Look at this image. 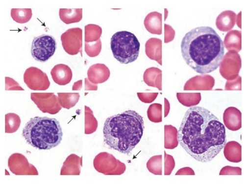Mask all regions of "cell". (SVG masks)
<instances>
[{
    "label": "cell",
    "mask_w": 251,
    "mask_h": 188,
    "mask_svg": "<svg viewBox=\"0 0 251 188\" xmlns=\"http://www.w3.org/2000/svg\"><path fill=\"white\" fill-rule=\"evenodd\" d=\"M140 44L137 37L127 31H118L111 40L114 57L122 64L135 61L139 57Z\"/></svg>",
    "instance_id": "cell-5"
},
{
    "label": "cell",
    "mask_w": 251,
    "mask_h": 188,
    "mask_svg": "<svg viewBox=\"0 0 251 188\" xmlns=\"http://www.w3.org/2000/svg\"><path fill=\"white\" fill-rule=\"evenodd\" d=\"M98 128V121L94 117L92 109L85 106V134L91 135L96 132Z\"/></svg>",
    "instance_id": "cell-23"
},
{
    "label": "cell",
    "mask_w": 251,
    "mask_h": 188,
    "mask_svg": "<svg viewBox=\"0 0 251 188\" xmlns=\"http://www.w3.org/2000/svg\"><path fill=\"white\" fill-rule=\"evenodd\" d=\"M22 136L31 146L40 150H49L60 144L63 132L56 119L35 117L26 124Z\"/></svg>",
    "instance_id": "cell-4"
},
{
    "label": "cell",
    "mask_w": 251,
    "mask_h": 188,
    "mask_svg": "<svg viewBox=\"0 0 251 188\" xmlns=\"http://www.w3.org/2000/svg\"><path fill=\"white\" fill-rule=\"evenodd\" d=\"M56 49V39L51 35H42L34 38L31 54L35 60L46 62L53 56Z\"/></svg>",
    "instance_id": "cell-6"
},
{
    "label": "cell",
    "mask_w": 251,
    "mask_h": 188,
    "mask_svg": "<svg viewBox=\"0 0 251 188\" xmlns=\"http://www.w3.org/2000/svg\"><path fill=\"white\" fill-rule=\"evenodd\" d=\"M57 94L61 106L67 109L75 107L80 97L78 93H58Z\"/></svg>",
    "instance_id": "cell-22"
},
{
    "label": "cell",
    "mask_w": 251,
    "mask_h": 188,
    "mask_svg": "<svg viewBox=\"0 0 251 188\" xmlns=\"http://www.w3.org/2000/svg\"><path fill=\"white\" fill-rule=\"evenodd\" d=\"M176 166L174 157L164 152V175H170Z\"/></svg>",
    "instance_id": "cell-30"
},
{
    "label": "cell",
    "mask_w": 251,
    "mask_h": 188,
    "mask_svg": "<svg viewBox=\"0 0 251 188\" xmlns=\"http://www.w3.org/2000/svg\"><path fill=\"white\" fill-rule=\"evenodd\" d=\"M165 117H167L170 111V104L169 103V101L165 98Z\"/></svg>",
    "instance_id": "cell-37"
},
{
    "label": "cell",
    "mask_w": 251,
    "mask_h": 188,
    "mask_svg": "<svg viewBox=\"0 0 251 188\" xmlns=\"http://www.w3.org/2000/svg\"><path fill=\"white\" fill-rule=\"evenodd\" d=\"M50 73L54 83L60 86L66 85L72 80V70L64 64L55 66L51 70Z\"/></svg>",
    "instance_id": "cell-15"
},
{
    "label": "cell",
    "mask_w": 251,
    "mask_h": 188,
    "mask_svg": "<svg viewBox=\"0 0 251 188\" xmlns=\"http://www.w3.org/2000/svg\"><path fill=\"white\" fill-rule=\"evenodd\" d=\"M83 31L80 28H70L61 36L62 46L69 55L75 56L80 53L82 54Z\"/></svg>",
    "instance_id": "cell-9"
},
{
    "label": "cell",
    "mask_w": 251,
    "mask_h": 188,
    "mask_svg": "<svg viewBox=\"0 0 251 188\" xmlns=\"http://www.w3.org/2000/svg\"><path fill=\"white\" fill-rule=\"evenodd\" d=\"M180 48L187 65L204 75L214 72L221 65L225 48L215 29L202 26L193 28L185 35Z\"/></svg>",
    "instance_id": "cell-2"
},
{
    "label": "cell",
    "mask_w": 251,
    "mask_h": 188,
    "mask_svg": "<svg viewBox=\"0 0 251 188\" xmlns=\"http://www.w3.org/2000/svg\"><path fill=\"white\" fill-rule=\"evenodd\" d=\"M30 98L43 113L56 115L62 109L58 96L53 93H31Z\"/></svg>",
    "instance_id": "cell-8"
},
{
    "label": "cell",
    "mask_w": 251,
    "mask_h": 188,
    "mask_svg": "<svg viewBox=\"0 0 251 188\" xmlns=\"http://www.w3.org/2000/svg\"><path fill=\"white\" fill-rule=\"evenodd\" d=\"M144 123L143 117L134 111L108 117L104 125V142L110 149L129 155L143 136Z\"/></svg>",
    "instance_id": "cell-3"
},
{
    "label": "cell",
    "mask_w": 251,
    "mask_h": 188,
    "mask_svg": "<svg viewBox=\"0 0 251 188\" xmlns=\"http://www.w3.org/2000/svg\"><path fill=\"white\" fill-rule=\"evenodd\" d=\"M241 113L236 108H227L224 114V122L227 129L237 131L242 128Z\"/></svg>",
    "instance_id": "cell-14"
},
{
    "label": "cell",
    "mask_w": 251,
    "mask_h": 188,
    "mask_svg": "<svg viewBox=\"0 0 251 188\" xmlns=\"http://www.w3.org/2000/svg\"><path fill=\"white\" fill-rule=\"evenodd\" d=\"M177 139L187 154L201 163L213 161L226 143L225 125L209 110L195 106L186 112Z\"/></svg>",
    "instance_id": "cell-1"
},
{
    "label": "cell",
    "mask_w": 251,
    "mask_h": 188,
    "mask_svg": "<svg viewBox=\"0 0 251 188\" xmlns=\"http://www.w3.org/2000/svg\"><path fill=\"white\" fill-rule=\"evenodd\" d=\"M88 80L93 84H101L106 82L110 77V70L104 64H97L91 66L88 70Z\"/></svg>",
    "instance_id": "cell-13"
},
{
    "label": "cell",
    "mask_w": 251,
    "mask_h": 188,
    "mask_svg": "<svg viewBox=\"0 0 251 188\" xmlns=\"http://www.w3.org/2000/svg\"><path fill=\"white\" fill-rule=\"evenodd\" d=\"M93 165L98 172L105 175H121L126 170L124 163L107 152L98 154L94 159Z\"/></svg>",
    "instance_id": "cell-7"
},
{
    "label": "cell",
    "mask_w": 251,
    "mask_h": 188,
    "mask_svg": "<svg viewBox=\"0 0 251 188\" xmlns=\"http://www.w3.org/2000/svg\"><path fill=\"white\" fill-rule=\"evenodd\" d=\"M11 17L13 21L19 24H25L32 18L31 9H12Z\"/></svg>",
    "instance_id": "cell-25"
},
{
    "label": "cell",
    "mask_w": 251,
    "mask_h": 188,
    "mask_svg": "<svg viewBox=\"0 0 251 188\" xmlns=\"http://www.w3.org/2000/svg\"><path fill=\"white\" fill-rule=\"evenodd\" d=\"M195 172L190 167H186L179 169L176 175H195Z\"/></svg>",
    "instance_id": "cell-34"
},
{
    "label": "cell",
    "mask_w": 251,
    "mask_h": 188,
    "mask_svg": "<svg viewBox=\"0 0 251 188\" xmlns=\"http://www.w3.org/2000/svg\"><path fill=\"white\" fill-rule=\"evenodd\" d=\"M149 120L154 123L162 122V105L159 104H153L149 106L147 111Z\"/></svg>",
    "instance_id": "cell-28"
},
{
    "label": "cell",
    "mask_w": 251,
    "mask_h": 188,
    "mask_svg": "<svg viewBox=\"0 0 251 188\" xmlns=\"http://www.w3.org/2000/svg\"><path fill=\"white\" fill-rule=\"evenodd\" d=\"M82 9H60L59 17L66 24H70L82 20Z\"/></svg>",
    "instance_id": "cell-19"
},
{
    "label": "cell",
    "mask_w": 251,
    "mask_h": 188,
    "mask_svg": "<svg viewBox=\"0 0 251 188\" xmlns=\"http://www.w3.org/2000/svg\"><path fill=\"white\" fill-rule=\"evenodd\" d=\"M100 39L96 42L85 43V51L90 57L94 58L99 56L101 50Z\"/></svg>",
    "instance_id": "cell-29"
},
{
    "label": "cell",
    "mask_w": 251,
    "mask_h": 188,
    "mask_svg": "<svg viewBox=\"0 0 251 188\" xmlns=\"http://www.w3.org/2000/svg\"><path fill=\"white\" fill-rule=\"evenodd\" d=\"M220 175H241V168L238 167H231L226 166L220 171Z\"/></svg>",
    "instance_id": "cell-33"
},
{
    "label": "cell",
    "mask_w": 251,
    "mask_h": 188,
    "mask_svg": "<svg viewBox=\"0 0 251 188\" xmlns=\"http://www.w3.org/2000/svg\"><path fill=\"white\" fill-rule=\"evenodd\" d=\"M225 158L230 162L238 163L242 161V146L236 141H230L224 146Z\"/></svg>",
    "instance_id": "cell-16"
},
{
    "label": "cell",
    "mask_w": 251,
    "mask_h": 188,
    "mask_svg": "<svg viewBox=\"0 0 251 188\" xmlns=\"http://www.w3.org/2000/svg\"><path fill=\"white\" fill-rule=\"evenodd\" d=\"M102 34L101 28L96 24H88L85 26V43L96 42Z\"/></svg>",
    "instance_id": "cell-24"
},
{
    "label": "cell",
    "mask_w": 251,
    "mask_h": 188,
    "mask_svg": "<svg viewBox=\"0 0 251 188\" xmlns=\"http://www.w3.org/2000/svg\"><path fill=\"white\" fill-rule=\"evenodd\" d=\"M145 25L149 32L155 34H161V14L158 12H152L149 14L145 19Z\"/></svg>",
    "instance_id": "cell-17"
},
{
    "label": "cell",
    "mask_w": 251,
    "mask_h": 188,
    "mask_svg": "<svg viewBox=\"0 0 251 188\" xmlns=\"http://www.w3.org/2000/svg\"><path fill=\"white\" fill-rule=\"evenodd\" d=\"M178 131L172 125H164V147L169 150H174L178 145Z\"/></svg>",
    "instance_id": "cell-20"
},
{
    "label": "cell",
    "mask_w": 251,
    "mask_h": 188,
    "mask_svg": "<svg viewBox=\"0 0 251 188\" xmlns=\"http://www.w3.org/2000/svg\"><path fill=\"white\" fill-rule=\"evenodd\" d=\"M20 116L14 113L5 115V133H13L17 132L21 125Z\"/></svg>",
    "instance_id": "cell-26"
},
{
    "label": "cell",
    "mask_w": 251,
    "mask_h": 188,
    "mask_svg": "<svg viewBox=\"0 0 251 188\" xmlns=\"http://www.w3.org/2000/svg\"><path fill=\"white\" fill-rule=\"evenodd\" d=\"M83 164L82 156L76 154L70 155L63 164L61 175H80Z\"/></svg>",
    "instance_id": "cell-12"
},
{
    "label": "cell",
    "mask_w": 251,
    "mask_h": 188,
    "mask_svg": "<svg viewBox=\"0 0 251 188\" xmlns=\"http://www.w3.org/2000/svg\"><path fill=\"white\" fill-rule=\"evenodd\" d=\"M82 88V80L78 81L75 83L73 86V91H80Z\"/></svg>",
    "instance_id": "cell-36"
},
{
    "label": "cell",
    "mask_w": 251,
    "mask_h": 188,
    "mask_svg": "<svg viewBox=\"0 0 251 188\" xmlns=\"http://www.w3.org/2000/svg\"><path fill=\"white\" fill-rule=\"evenodd\" d=\"M85 90L86 91H97L98 89V84L92 83L88 78H85Z\"/></svg>",
    "instance_id": "cell-35"
},
{
    "label": "cell",
    "mask_w": 251,
    "mask_h": 188,
    "mask_svg": "<svg viewBox=\"0 0 251 188\" xmlns=\"http://www.w3.org/2000/svg\"><path fill=\"white\" fill-rule=\"evenodd\" d=\"M5 90L25 91L17 81L9 77H5Z\"/></svg>",
    "instance_id": "cell-31"
},
{
    "label": "cell",
    "mask_w": 251,
    "mask_h": 188,
    "mask_svg": "<svg viewBox=\"0 0 251 188\" xmlns=\"http://www.w3.org/2000/svg\"><path fill=\"white\" fill-rule=\"evenodd\" d=\"M158 93H138L137 95L139 99L145 103H151L156 99L158 95Z\"/></svg>",
    "instance_id": "cell-32"
},
{
    "label": "cell",
    "mask_w": 251,
    "mask_h": 188,
    "mask_svg": "<svg viewBox=\"0 0 251 188\" xmlns=\"http://www.w3.org/2000/svg\"><path fill=\"white\" fill-rule=\"evenodd\" d=\"M24 81L31 90L46 91L50 85L48 76L41 69L35 67L28 68L24 74Z\"/></svg>",
    "instance_id": "cell-10"
},
{
    "label": "cell",
    "mask_w": 251,
    "mask_h": 188,
    "mask_svg": "<svg viewBox=\"0 0 251 188\" xmlns=\"http://www.w3.org/2000/svg\"><path fill=\"white\" fill-rule=\"evenodd\" d=\"M161 41L160 39L152 38L146 43V54L148 56L161 63Z\"/></svg>",
    "instance_id": "cell-21"
},
{
    "label": "cell",
    "mask_w": 251,
    "mask_h": 188,
    "mask_svg": "<svg viewBox=\"0 0 251 188\" xmlns=\"http://www.w3.org/2000/svg\"><path fill=\"white\" fill-rule=\"evenodd\" d=\"M8 167L15 175H38L36 168L30 164L25 155L20 153L11 155L8 160Z\"/></svg>",
    "instance_id": "cell-11"
},
{
    "label": "cell",
    "mask_w": 251,
    "mask_h": 188,
    "mask_svg": "<svg viewBox=\"0 0 251 188\" xmlns=\"http://www.w3.org/2000/svg\"><path fill=\"white\" fill-rule=\"evenodd\" d=\"M162 155H156L148 161L147 168L151 173L155 175H162Z\"/></svg>",
    "instance_id": "cell-27"
},
{
    "label": "cell",
    "mask_w": 251,
    "mask_h": 188,
    "mask_svg": "<svg viewBox=\"0 0 251 188\" xmlns=\"http://www.w3.org/2000/svg\"><path fill=\"white\" fill-rule=\"evenodd\" d=\"M144 80L148 86L162 90V71L160 69L156 68L147 69L144 75Z\"/></svg>",
    "instance_id": "cell-18"
}]
</instances>
